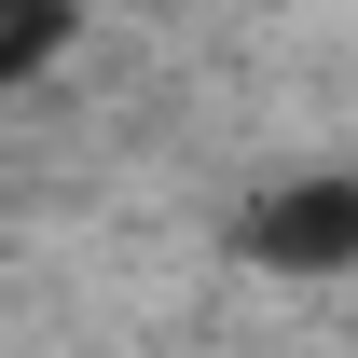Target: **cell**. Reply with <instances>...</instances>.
<instances>
[{
    "mask_svg": "<svg viewBox=\"0 0 358 358\" xmlns=\"http://www.w3.org/2000/svg\"><path fill=\"white\" fill-rule=\"evenodd\" d=\"M69 14H83V0H0V83H28V69L69 42Z\"/></svg>",
    "mask_w": 358,
    "mask_h": 358,
    "instance_id": "cell-2",
    "label": "cell"
},
{
    "mask_svg": "<svg viewBox=\"0 0 358 358\" xmlns=\"http://www.w3.org/2000/svg\"><path fill=\"white\" fill-rule=\"evenodd\" d=\"M234 248L262 275H358V179H289V193H262Z\"/></svg>",
    "mask_w": 358,
    "mask_h": 358,
    "instance_id": "cell-1",
    "label": "cell"
}]
</instances>
